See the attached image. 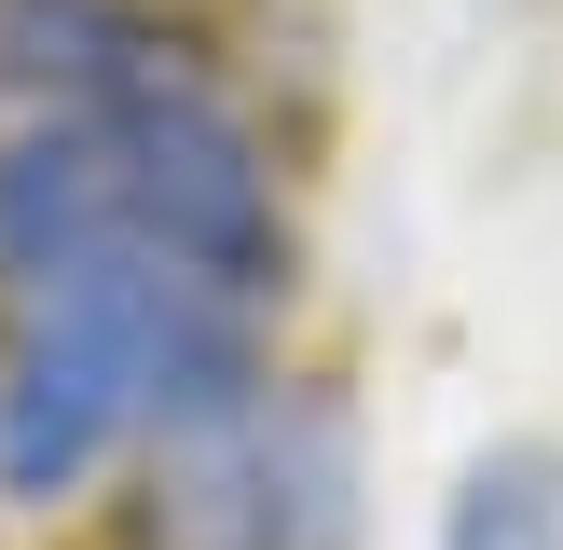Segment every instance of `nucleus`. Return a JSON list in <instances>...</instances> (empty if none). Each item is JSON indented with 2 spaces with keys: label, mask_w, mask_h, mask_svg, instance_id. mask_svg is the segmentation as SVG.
<instances>
[{
  "label": "nucleus",
  "mask_w": 563,
  "mask_h": 550,
  "mask_svg": "<svg viewBox=\"0 0 563 550\" xmlns=\"http://www.w3.org/2000/svg\"><path fill=\"white\" fill-rule=\"evenodd\" d=\"M247 302L179 275L165 248L110 234L82 275L0 317V495L55 509L82 495L124 440H179L247 399Z\"/></svg>",
  "instance_id": "1"
},
{
  "label": "nucleus",
  "mask_w": 563,
  "mask_h": 550,
  "mask_svg": "<svg viewBox=\"0 0 563 550\" xmlns=\"http://www.w3.org/2000/svg\"><path fill=\"white\" fill-rule=\"evenodd\" d=\"M55 42H69V82L97 110V152H110V193H124V234L165 248L179 275H207L220 302L262 317L275 275H289V220H275V165H262V124L192 69L179 42L97 14V0H55Z\"/></svg>",
  "instance_id": "2"
},
{
  "label": "nucleus",
  "mask_w": 563,
  "mask_h": 550,
  "mask_svg": "<svg viewBox=\"0 0 563 550\" xmlns=\"http://www.w3.org/2000/svg\"><path fill=\"white\" fill-rule=\"evenodd\" d=\"M440 550H563V454H550V440L467 454L454 468V509H440Z\"/></svg>",
  "instance_id": "3"
}]
</instances>
